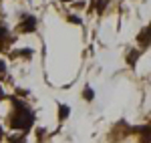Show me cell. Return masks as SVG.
Here are the masks:
<instances>
[{"mask_svg": "<svg viewBox=\"0 0 151 143\" xmlns=\"http://www.w3.org/2000/svg\"><path fill=\"white\" fill-rule=\"evenodd\" d=\"M65 2H70V0H65Z\"/></svg>", "mask_w": 151, "mask_h": 143, "instance_id": "obj_6", "label": "cell"}, {"mask_svg": "<svg viewBox=\"0 0 151 143\" xmlns=\"http://www.w3.org/2000/svg\"><path fill=\"white\" fill-rule=\"evenodd\" d=\"M12 105H14V113L10 117V127L20 129V131H28L35 123V111L18 99H12Z\"/></svg>", "mask_w": 151, "mask_h": 143, "instance_id": "obj_1", "label": "cell"}, {"mask_svg": "<svg viewBox=\"0 0 151 143\" xmlns=\"http://www.w3.org/2000/svg\"><path fill=\"white\" fill-rule=\"evenodd\" d=\"M58 111H60V115H58V117H60V121L69 117V107H67V105H58Z\"/></svg>", "mask_w": 151, "mask_h": 143, "instance_id": "obj_3", "label": "cell"}, {"mask_svg": "<svg viewBox=\"0 0 151 143\" xmlns=\"http://www.w3.org/2000/svg\"><path fill=\"white\" fill-rule=\"evenodd\" d=\"M83 95H85V99H87V101H93V99H95V93H93V89H91V87H85Z\"/></svg>", "mask_w": 151, "mask_h": 143, "instance_id": "obj_4", "label": "cell"}, {"mask_svg": "<svg viewBox=\"0 0 151 143\" xmlns=\"http://www.w3.org/2000/svg\"><path fill=\"white\" fill-rule=\"evenodd\" d=\"M35 26H36V18L35 16H26L24 18V24H20V30L22 32H32Z\"/></svg>", "mask_w": 151, "mask_h": 143, "instance_id": "obj_2", "label": "cell"}, {"mask_svg": "<svg viewBox=\"0 0 151 143\" xmlns=\"http://www.w3.org/2000/svg\"><path fill=\"white\" fill-rule=\"evenodd\" d=\"M8 36H10V32L6 30V26H0V42H2L4 38H8Z\"/></svg>", "mask_w": 151, "mask_h": 143, "instance_id": "obj_5", "label": "cell"}]
</instances>
